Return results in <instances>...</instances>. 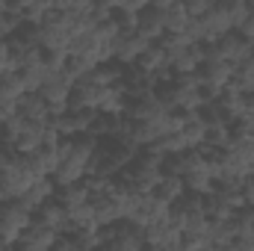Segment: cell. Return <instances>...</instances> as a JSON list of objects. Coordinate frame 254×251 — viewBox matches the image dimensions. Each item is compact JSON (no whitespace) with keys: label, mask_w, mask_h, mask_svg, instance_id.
I'll list each match as a JSON object with an SVG mask.
<instances>
[{"label":"cell","mask_w":254,"mask_h":251,"mask_svg":"<svg viewBox=\"0 0 254 251\" xmlns=\"http://www.w3.org/2000/svg\"><path fill=\"white\" fill-rule=\"evenodd\" d=\"M33 222V210H27L18 198L0 201V249H9L18 243L21 231Z\"/></svg>","instance_id":"1"},{"label":"cell","mask_w":254,"mask_h":251,"mask_svg":"<svg viewBox=\"0 0 254 251\" xmlns=\"http://www.w3.org/2000/svg\"><path fill=\"white\" fill-rule=\"evenodd\" d=\"M71 92H74V80L63 71H48V77H45V83L39 86V95L51 104V116H57V113H65L68 110V98H71Z\"/></svg>","instance_id":"2"},{"label":"cell","mask_w":254,"mask_h":251,"mask_svg":"<svg viewBox=\"0 0 254 251\" xmlns=\"http://www.w3.org/2000/svg\"><path fill=\"white\" fill-rule=\"evenodd\" d=\"M148 48H151V39H145L139 30H133V33H119V36L113 39V60L122 63V65H133Z\"/></svg>","instance_id":"3"},{"label":"cell","mask_w":254,"mask_h":251,"mask_svg":"<svg viewBox=\"0 0 254 251\" xmlns=\"http://www.w3.org/2000/svg\"><path fill=\"white\" fill-rule=\"evenodd\" d=\"M145 246L160 249V251H178L184 246V231L172 228L169 219L151 222V225H145Z\"/></svg>","instance_id":"4"},{"label":"cell","mask_w":254,"mask_h":251,"mask_svg":"<svg viewBox=\"0 0 254 251\" xmlns=\"http://www.w3.org/2000/svg\"><path fill=\"white\" fill-rule=\"evenodd\" d=\"M175 110H198L204 104L201 98V77L195 74H175Z\"/></svg>","instance_id":"5"},{"label":"cell","mask_w":254,"mask_h":251,"mask_svg":"<svg viewBox=\"0 0 254 251\" xmlns=\"http://www.w3.org/2000/svg\"><path fill=\"white\" fill-rule=\"evenodd\" d=\"M57 231L54 228H48L42 219H36L33 216V222L21 231V237H18V249H24V251H45V249H54L57 246Z\"/></svg>","instance_id":"6"},{"label":"cell","mask_w":254,"mask_h":251,"mask_svg":"<svg viewBox=\"0 0 254 251\" xmlns=\"http://www.w3.org/2000/svg\"><path fill=\"white\" fill-rule=\"evenodd\" d=\"M198 21H201V36H204V42H207V45H210V42H216V39H222L225 33H231V30H234V21H231V15H228V9H225V3H222V0H216V3H213V9H210L207 15H201Z\"/></svg>","instance_id":"7"},{"label":"cell","mask_w":254,"mask_h":251,"mask_svg":"<svg viewBox=\"0 0 254 251\" xmlns=\"http://www.w3.org/2000/svg\"><path fill=\"white\" fill-rule=\"evenodd\" d=\"M231 74H234V63H228L213 45H207V57H204V63L198 68V77L210 80V83H219V86H228Z\"/></svg>","instance_id":"8"},{"label":"cell","mask_w":254,"mask_h":251,"mask_svg":"<svg viewBox=\"0 0 254 251\" xmlns=\"http://www.w3.org/2000/svg\"><path fill=\"white\" fill-rule=\"evenodd\" d=\"M104 89L101 83H95L92 77H83L74 83V92L68 98V110H98L101 98H104Z\"/></svg>","instance_id":"9"},{"label":"cell","mask_w":254,"mask_h":251,"mask_svg":"<svg viewBox=\"0 0 254 251\" xmlns=\"http://www.w3.org/2000/svg\"><path fill=\"white\" fill-rule=\"evenodd\" d=\"M45 125L48 122H30V119H24V125L18 127V133L12 136V142L6 148H12L18 154H30L36 148H42L45 145Z\"/></svg>","instance_id":"10"},{"label":"cell","mask_w":254,"mask_h":251,"mask_svg":"<svg viewBox=\"0 0 254 251\" xmlns=\"http://www.w3.org/2000/svg\"><path fill=\"white\" fill-rule=\"evenodd\" d=\"M210 45H213V48H216V51H219L228 63H234V65L243 63V60H249V57L254 54V45L249 42V39H243L237 30L225 33L222 39H216V42H210Z\"/></svg>","instance_id":"11"},{"label":"cell","mask_w":254,"mask_h":251,"mask_svg":"<svg viewBox=\"0 0 254 251\" xmlns=\"http://www.w3.org/2000/svg\"><path fill=\"white\" fill-rule=\"evenodd\" d=\"M160 113H166V104L157 98V89H154V92H145V95H139V98H127L125 116L136 119V122H145V119H157Z\"/></svg>","instance_id":"12"},{"label":"cell","mask_w":254,"mask_h":251,"mask_svg":"<svg viewBox=\"0 0 254 251\" xmlns=\"http://www.w3.org/2000/svg\"><path fill=\"white\" fill-rule=\"evenodd\" d=\"M51 198H57V184H54V178H51V175H45V178H36V181L30 184V189H27L18 201H21L27 210H33V213H36V210H39L45 201H51Z\"/></svg>","instance_id":"13"},{"label":"cell","mask_w":254,"mask_h":251,"mask_svg":"<svg viewBox=\"0 0 254 251\" xmlns=\"http://www.w3.org/2000/svg\"><path fill=\"white\" fill-rule=\"evenodd\" d=\"M57 201L68 210V216H74V213H80L83 207H89L92 192H89V187H86L83 181H77V184H68V187H57Z\"/></svg>","instance_id":"14"},{"label":"cell","mask_w":254,"mask_h":251,"mask_svg":"<svg viewBox=\"0 0 254 251\" xmlns=\"http://www.w3.org/2000/svg\"><path fill=\"white\" fill-rule=\"evenodd\" d=\"M145 39H151V42H160L163 36H166V21H163V9L160 6H145L142 12H139V27H136Z\"/></svg>","instance_id":"15"},{"label":"cell","mask_w":254,"mask_h":251,"mask_svg":"<svg viewBox=\"0 0 254 251\" xmlns=\"http://www.w3.org/2000/svg\"><path fill=\"white\" fill-rule=\"evenodd\" d=\"M15 107H18V113H21L24 119H30V122H48V119H51V104H48L39 92H24V95L15 101Z\"/></svg>","instance_id":"16"},{"label":"cell","mask_w":254,"mask_h":251,"mask_svg":"<svg viewBox=\"0 0 254 251\" xmlns=\"http://www.w3.org/2000/svg\"><path fill=\"white\" fill-rule=\"evenodd\" d=\"M33 216H36V219H42V222H45L48 228H54L57 234H68V222H71V219H68V210H65L57 198L45 201Z\"/></svg>","instance_id":"17"},{"label":"cell","mask_w":254,"mask_h":251,"mask_svg":"<svg viewBox=\"0 0 254 251\" xmlns=\"http://www.w3.org/2000/svg\"><path fill=\"white\" fill-rule=\"evenodd\" d=\"M51 178H54V184H57V187L77 184V181H83V178H86V163H83V160H77L74 154H68V157L60 160V166H57V172H54Z\"/></svg>","instance_id":"18"},{"label":"cell","mask_w":254,"mask_h":251,"mask_svg":"<svg viewBox=\"0 0 254 251\" xmlns=\"http://www.w3.org/2000/svg\"><path fill=\"white\" fill-rule=\"evenodd\" d=\"M184 184H187L190 192H198V195H210V192L216 189V181H213V175H210V166H207V163H201V166L190 169V172L184 175Z\"/></svg>","instance_id":"19"},{"label":"cell","mask_w":254,"mask_h":251,"mask_svg":"<svg viewBox=\"0 0 254 251\" xmlns=\"http://www.w3.org/2000/svg\"><path fill=\"white\" fill-rule=\"evenodd\" d=\"M127 110V92L122 83H116V86H107L104 89V98H101V104H98V113H113V116H125Z\"/></svg>","instance_id":"20"},{"label":"cell","mask_w":254,"mask_h":251,"mask_svg":"<svg viewBox=\"0 0 254 251\" xmlns=\"http://www.w3.org/2000/svg\"><path fill=\"white\" fill-rule=\"evenodd\" d=\"M133 65H136L139 71H145V74H157L160 68H166V65H169L166 48H163L160 42H151V48H148V51H145V54H142Z\"/></svg>","instance_id":"21"},{"label":"cell","mask_w":254,"mask_h":251,"mask_svg":"<svg viewBox=\"0 0 254 251\" xmlns=\"http://www.w3.org/2000/svg\"><path fill=\"white\" fill-rule=\"evenodd\" d=\"M122 122H125V116L98 113V119H95V125L89 127V133L98 136V139H119V133H122Z\"/></svg>","instance_id":"22"},{"label":"cell","mask_w":254,"mask_h":251,"mask_svg":"<svg viewBox=\"0 0 254 251\" xmlns=\"http://www.w3.org/2000/svg\"><path fill=\"white\" fill-rule=\"evenodd\" d=\"M125 71H127V65L110 60V63L95 65V71H92L89 77H92L95 83H101V86H116V83H122V80H125Z\"/></svg>","instance_id":"23"},{"label":"cell","mask_w":254,"mask_h":251,"mask_svg":"<svg viewBox=\"0 0 254 251\" xmlns=\"http://www.w3.org/2000/svg\"><path fill=\"white\" fill-rule=\"evenodd\" d=\"M231 89H237V92H254V60H243V63L234 65V74H231V83H228Z\"/></svg>","instance_id":"24"},{"label":"cell","mask_w":254,"mask_h":251,"mask_svg":"<svg viewBox=\"0 0 254 251\" xmlns=\"http://www.w3.org/2000/svg\"><path fill=\"white\" fill-rule=\"evenodd\" d=\"M219 104H222V110L228 113V119H231V122H237V119H243V116H246V95H243V92H237V89H231V86H225V89H222Z\"/></svg>","instance_id":"25"},{"label":"cell","mask_w":254,"mask_h":251,"mask_svg":"<svg viewBox=\"0 0 254 251\" xmlns=\"http://www.w3.org/2000/svg\"><path fill=\"white\" fill-rule=\"evenodd\" d=\"M18 74H21V80H24V86H27V92H39V86L45 83V77H48V68L42 60H27V63L18 68Z\"/></svg>","instance_id":"26"},{"label":"cell","mask_w":254,"mask_h":251,"mask_svg":"<svg viewBox=\"0 0 254 251\" xmlns=\"http://www.w3.org/2000/svg\"><path fill=\"white\" fill-rule=\"evenodd\" d=\"M154 192H157L163 201L175 204L178 198H184V195H187V184H184V178H178V175H163V181L157 184Z\"/></svg>","instance_id":"27"},{"label":"cell","mask_w":254,"mask_h":251,"mask_svg":"<svg viewBox=\"0 0 254 251\" xmlns=\"http://www.w3.org/2000/svg\"><path fill=\"white\" fill-rule=\"evenodd\" d=\"M24 92H27V86H24V80H21L18 68H12V71H3V74H0V98H6V101H18Z\"/></svg>","instance_id":"28"},{"label":"cell","mask_w":254,"mask_h":251,"mask_svg":"<svg viewBox=\"0 0 254 251\" xmlns=\"http://www.w3.org/2000/svg\"><path fill=\"white\" fill-rule=\"evenodd\" d=\"M163 21H166V33H184L187 24H190V15H187L184 3L178 0V3H172V6L163 9Z\"/></svg>","instance_id":"29"},{"label":"cell","mask_w":254,"mask_h":251,"mask_svg":"<svg viewBox=\"0 0 254 251\" xmlns=\"http://www.w3.org/2000/svg\"><path fill=\"white\" fill-rule=\"evenodd\" d=\"M231 142H234V136H231V125H207L204 145L225 151V148H231Z\"/></svg>","instance_id":"30"},{"label":"cell","mask_w":254,"mask_h":251,"mask_svg":"<svg viewBox=\"0 0 254 251\" xmlns=\"http://www.w3.org/2000/svg\"><path fill=\"white\" fill-rule=\"evenodd\" d=\"M95 65L98 63H92L89 57H71L68 54V63H65V74L77 83V80H83V77H89L92 71H95Z\"/></svg>","instance_id":"31"},{"label":"cell","mask_w":254,"mask_h":251,"mask_svg":"<svg viewBox=\"0 0 254 251\" xmlns=\"http://www.w3.org/2000/svg\"><path fill=\"white\" fill-rule=\"evenodd\" d=\"M222 3H225V9H228V15H231V21H234V30L254 12V6L249 0H222Z\"/></svg>","instance_id":"32"},{"label":"cell","mask_w":254,"mask_h":251,"mask_svg":"<svg viewBox=\"0 0 254 251\" xmlns=\"http://www.w3.org/2000/svg\"><path fill=\"white\" fill-rule=\"evenodd\" d=\"M83 184L89 187L92 195H104V192H113L116 189V175H86Z\"/></svg>","instance_id":"33"},{"label":"cell","mask_w":254,"mask_h":251,"mask_svg":"<svg viewBox=\"0 0 254 251\" xmlns=\"http://www.w3.org/2000/svg\"><path fill=\"white\" fill-rule=\"evenodd\" d=\"M21 24H24V12L3 9V12H0V39H9V36H12Z\"/></svg>","instance_id":"34"},{"label":"cell","mask_w":254,"mask_h":251,"mask_svg":"<svg viewBox=\"0 0 254 251\" xmlns=\"http://www.w3.org/2000/svg\"><path fill=\"white\" fill-rule=\"evenodd\" d=\"M42 63L48 71H63L68 63V51H54V48H42Z\"/></svg>","instance_id":"35"},{"label":"cell","mask_w":254,"mask_h":251,"mask_svg":"<svg viewBox=\"0 0 254 251\" xmlns=\"http://www.w3.org/2000/svg\"><path fill=\"white\" fill-rule=\"evenodd\" d=\"M231 249H243V251H254V225H240L234 234Z\"/></svg>","instance_id":"36"},{"label":"cell","mask_w":254,"mask_h":251,"mask_svg":"<svg viewBox=\"0 0 254 251\" xmlns=\"http://www.w3.org/2000/svg\"><path fill=\"white\" fill-rule=\"evenodd\" d=\"M116 24H119V30L122 33H133L136 27H139V12H130V9H116Z\"/></svg>","instance_id":"37"},{"label":"cell","mask_w":254,"mask_h":251,"mask_svg":"<svg viewBox=\"0 0 254 251\" xmlns=\"http://www.w3.org/2000/svg\"><path fill=\"white\" fill-rule=\"evenodd\" d=\"M181 249H187V251L210 249V237H207V234H198V231H187V234H184V246H181Z\"/></svg>","instance_id":"38"},{"label":"cell","mask_w":254,"mask_h":251,"mask_svg":"<svg viewBox=\"0 0 254 251\" xmlns=\"http://www.w3.org/2000/svg\"><path fill=\"white\" fill-rule=\"evenodd\" d=\"M181 3H184V9H187L190 18H201V15H207L213 9L216 0H181Z\"/></svg>","instance_id":"39"},{"label":"cell","mask_w":254,"mask_h":251,"mask_svg":"<svg viewBox=\"0 0 254 251\" xmlns=\"http://www.w3.org/2000/svg\"><path fill=\"white\" fill-rule=\"evenodd\" d=\"M98 0H57V9H65V12H89Z\"/></svg>","instance_id":"40"},{"label":"cell","mask_w":254,"mask_h":251,"mask_svg":"<svg viewBox=\"0 0 254 251\" xmlns=\"http://www.w3.org/2000/svg\"><path fill=\"white\" fill-rule=\"evenodd\" d=\"M222 89H225V86H219V83H210V80H201V98H204V104H207V101H219V95H222Z\"/></svg>","instance_id":"41"},{"label":"cell","mask_w":254,"mask_h":251,"mask_svg":"<svg viewBox=\"0 0 254 251\" xmlns=\"http://www.w3.org/2000/svg\"><path fill=\"white\" fill-rule=\"evenodd\" d=\"M237 33H240L243 39H249V42L254 45V12L246 18V21H243V24H240V27H237Z\"/></svg>","instance_id":"42"},{"label":"cell","mask_w":254,"mask_h":251,"mask_svg":"<svg viewBox=\"0 0 254 251\" xmlns=\"http://www.w3.org/2000/svg\"><path fill=\"white\" fill-rule=\"evenodd\" d=\"M15 113H18L15 101H6V98H0V125H3V122H9Z\"/></svg>","instance_id":"43"},{"label":"cell","mask_w":254,"mask_h":251,"mask_svg":"<svg viewBox=\"0 0 254 251\" xmlns=\"http://www.w3.org/2000/svg\"><path fill=\"white\" fill-rule=\"evenodd\" d=\"M3 71H12L9 68V39H0V74Z\"/></svg>","instance_id":"44"},{"label":"cell","mask_w":254,"mask_h":251,"mask_svg":"<svg viewBox=\"0 0 254 251\" xmlns=\"http://www.w3.org/2000/svg\"><path fill=\"white\" fill-rule=\"evenodd\" d=\"M30 6H33V0H6V9H12V12H24Z\"/></svg>","instance_id":"45"},{"label":"cell","mask_w":254,"mask_h":251,"mask_svg":"<svg viewBox=\"0 0 254 251\" xmlns=\"http://www.w3.org/2000/svg\"><path fill=\"white\" fill-rule=\"evenodd\" d=\"M33 6L42 12H51V9H57V0H33Z\"/></svg>","instance_id":"46"},{"label":"cell","mask_w":254,"mask_h":251,"mask_svg":"<svg viewBox=\"0 0 254 251\" xmlns=\"http://www.w3.org/2000/svg\"><path fill=\"white\" fill-rule=\"evenodd\" d=\"M254 113V92H246V116Z\"/></svg>","instance_id":"47"},{"label":"cell","mask_w":254,"mask_h":251,"mask_svg":"<svg viewBox=\"0 0 254 251\" xmlns=\"http://www.w3.org/2000/svg\"><path fill=\"white\" fill-rule=\"evenodd\" d=\"M101 3H107L110 9H122V3H125V0H101Z\"/></svg>","instance_id":"48"},{"label":"cell","mask_w":254,"mask_h":251,"mask_svg":"<svg viewBox=\"0 0 254 251\" xmlns=\"http://www.w3.org/2000/svg\"><path fill=\"white\" fill-rule=\"evenodd\" d=\"M6 148V139H3V130H0V151Z\"/></svg>","instance_id":"49"}]
</instances>
